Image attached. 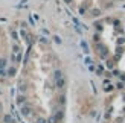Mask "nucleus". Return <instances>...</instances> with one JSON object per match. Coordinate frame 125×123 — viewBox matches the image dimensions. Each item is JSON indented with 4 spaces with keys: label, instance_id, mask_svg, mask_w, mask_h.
Masks as SVG:
<instances>
[{
    "label": "nucleus",
    "instance_id": "nucleus-1",
    "mask_svg": "<svg viewBox=\"0 0 125 123\" xmlns=\"http://www.w3.org/2000/svg\"><path fill=\"white\" fill-rule=\"evenodd\" d=\"M17 103L28 123H64V75L46 44L38 43L28 53L18 81Z\"/></svg>",
    "mask_w": 125,
    "mask_h": 123
},
{
    "label": "nucleus",
    "instance_id": "nucleus-2",
    "mask_svg": "<svg viewBox=\"0 0 125 123\" xmlns=\"http://www.w3.org/2000/svg\"><path fill=\"white\" fill-rule=\"evenodd\" d=\"M83 17H98L119 5L122 0H66Z\"/></svg>",
    "mask_w": 125,
    "mask_h": 123
},
{
    "label": "nucleus",
    "instance_id": "nucleus-3",
    "mask_svg": "<svg viewBox=\"0 0 125 123\" xmlns=\"http://www.w3.org/2000/svg\"><path fill=\"white\" fill-rule=\"evenodd\" d=\"M0 123H15L8 114L5 113V109H3V106H2V103H0Z\"/></svg>",
    "mask_w": 125,
    "mask_h": 123
}]
</instances>
